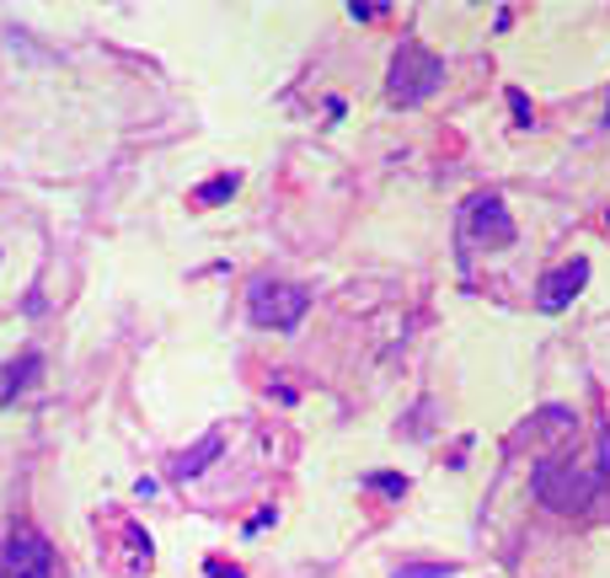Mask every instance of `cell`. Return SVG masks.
Masks as SVG:
<instances>
[{
    "label": "cell",
    "mask_w": 610,
    "mask_h": 578,
    "mask_svg": "<svg viewBox=\"0 0 610 578\" xmlns=\"http://www.w3.org/2000/svg\"><path fill=\"white\" fill-rule=\"evenodd\" d=\"M595 440H600L595 460L557 455V460H541V466H535L530 488H535V498H541L546 509L573 514V509H589L595 498L606 493V482H610V429H595Z\"/></svg>",
    "instance_id": "6da1fadb"
},
{
    "label": "cell",
    "mask_w": 610,
    "mask_h": 578,
    "mask_svg": "<svg viewBox=\"0 0 610 578\" xmlns=\"http://www.w3.org/2000/svg\"><path fill=\"white\" fill-rule=\"evenodd\" d=\"M440 81H445V59H440L434 48H423V43H402L397 59H391L386 91H391L402 108H418V102H429V97L440 91Z\"/></svg>",
    "instance_id": "7a4b0ae2"
},
{
    "label": "cell",
    "mask_w": 610,
    "mask_h": 578,
    "mask_svg": "<svg viewBox=\"0 0 610 578\" xmlns=\"http://www.w3.org/2000/svg\"><path fill=\"white\" fill-rule=\"evenodd\" d=\"M246 311L257 327H274V332H295L311 311V289L285 285V279H257L252 294H246Z\"/></svg>",
    "instance_id": "3957f363"
},
{
    "label": "cell",
    "mask_w": 610,
    "mask_h": 578,
    "mask_svg": "<svg viewBox=\"0 0 610 578\" xmlns=\"http://www.w3.org/2000/svg\"><path fill=\"white\" fill-rule=\"evenodd\" d=\"M0 578H54V546L38 531H16L0 546Z\"/></svg>",
    "instance_id": "277c9868"
},
{
    "label": "cell",
    "mask_w": 610,
    "mask_h": 578,
    "mask_svg": "<svg viewBox=\"0 0 610 578\" xmlns=\"http://www.w3.org/2000/svg\"><path fill=\"white\" fill-rule=\"evenodd\" d=\"M466 231L483 242V247H509L514 242V220H509V209L498 193H477L472 204H466Z\"/></svg>",
    "instance_id": "5b68a950"
},
{
    "label": "cell",
    "mask_w": 610,
    "mask_h": 578,
    "mask_svg": "<svg viewBox=\"0 0 610 578\" xmlns=\"http://www.w3.org/2000/svg\"><path fill=\"white\" fill-rule=\"evenodd\" d=\"M584 285H589V263H584V257H568V263H557V268L541 274L535 300H541V311H568L573 294H578Z\"/></svg>",
    "instance_id": "8992f818"
},
{
    "label": "cell",
    "mask_w": 610,
    "mask_h": 578,
    "mask_svg": "<svg viewBox=\"0 0 610 578\" xmlns=\"http://www.w3.org/2000/svg\"><path fill=\"white\" fill-rule=\"evenodd\" d=\"M225 451V440H220V434H203L199 445H193V451H182V455H171V477H177V482H188V477H199L203 466H209V460H214V455Z\"/></svg>",
    "instance_id": "52a82bcc"
},
{
    "label": "cell",
    "mask_w": 610,
    "mask_h": 578,
    "mask_svg": "<svg viewBox=\"0 0 610 578\" xmlns=\"http://www.w3.org/2000/svg\"><path fill=\"white\" fill-rule=\"evenodd\" d=\"M38 375H43V359H38V354H27L22 365H0V408H5L11 397H22V391H27Z\"/></svg>",
    "instance_id": "ba28073f"
},
{
    "label": "cell",
    "mask_w": 610,
    "mask_h": 578,
    "mask_svg": "<svg viewBox=\"0 0 610 578\" xmlns=\"http://www.w3.org/2000/svg\"><path fill=\"white\" fill-rule=\"evenodd\" d=\"M231 193H236V177H231V171H225V177H214V182H203L199 193H193V204H225V199H231Z\"/></svg>",
    "instance_id": "9c48e42d"
},
{
    "label": "cell",
    "mask_w": 610,
    "mask_h": 578,
    "mask_svg": "<svg viewBox=\"0 0 610 578\" xmlns=\"http://www.w3.org/2000/svg\"><path fill=\"white\" fill-rule=\"evenodd\" d=\"M450 563H418V568H402L397 578H445Z\"/></svg>",
    "instance_id": "30bf717a"
},
{
    "label": "cell",
    "mask_w": 610,
    "mask_h": 578,
    "mask_svg": "<svg viewBox=\"0 0 610 578\" xmlns=\"http://www.w3.org/2000/svg\"><path fill=\"white\" fill-rule=\"evenodd\" d=\"M348 16H354V22H380L386 5H348Z\"/></svg>",
    "instance_id": "8fae6325"
},
{
    "label": "cell",
    "mask_w": 610,
    "mask_h": 578,
    "mask_svg": "<svg viewBox=\"0 0 610 578\" xmlns=\"http://www.w3.org/2000/svg\"><path fill=\"white\" fill-rule=\"evenodd\" d=\"M369 488H380V493H402L407 477H369Z\"/></svg>",
    "instance_id": "7c38bea8"
},
{
    "label": "cell",
    "mask_w": 610,
    "mask_h": 578,
    "mask_svg": "<svg viewBox=\"0 0 610 578\" xmlns=\"http://www.w3.org/2000/svg\"><path fill=\"white\" fill-rule=\"evenodd\" d=\"M509 108H514V119H520V124H530V102H525V91H509Z\"/></svg>",
    "instance_id": "4fadbf2b"
},
{
    "label": "cell",
    "mask_w": 610,
    "mask_h": 578,
    "mask_svg": "<svg viewBox=\"0 0 610 578\" xmlns=\"http://www.w3.org/2000/svg\"><path fill=\"white\" fill-rule=\"evenodd\" d=\"M209 578H242V568H225V563H209Z\"/></svg>",
    "instance_id": "5bb4252c"
},
{
    "label": "cell",
    "mask_w": 610,
    "mask_h": 578,
    "mask_svg": "<svg viewBox=\"0 0 610 578\" xmlns=\"http://www.w3.org/2000/svg\"><path fill=\"white\" fill-rule=\"evenodd\" d=\"M606 124H610V102H606Z\"/></svg>",
    "instance_id": "9a60e30c"
}]
</instances>
